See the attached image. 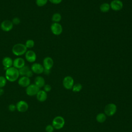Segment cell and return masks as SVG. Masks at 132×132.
<instances>
[{
	"label": "cell",
	"mask_w": 132,
	"mask_h": 132,
	"mask_svg": "<svg viewBox=\"0 0 132 132\" xmlns=\"http://www.w3.org/2000/svg\"><path fill=\"white\" fill-rule=\"evenodd\" d=\"M33 72H32V71L31 70V69L28 72V73H27V74H26V75L25 76H27V77H29V78H30V77H31L32 76V75H33Z\"/></svg>",
	"instance_id": "obj_32"
},
{
	"label": "cell",
	"mask_w": 132,
	"mask_h": 132,
	"mask_svg": "<svg viewBox=\"0 0 132 132\" xmlns=\"http://www.w3.org/2000/svg\"><path fill=\"white\" fill-rule=\"evenodd\" d=\"M43 88H44V91H45L46 92H50L51 89H52V87L50 85H48V84H45L44 87H43Z\"/></svg>",
	"instance_id": "obj_29"
},
{
	"label": "cell",
	"mask_w": 132,
	"mask_h": 132,
	"mask_svg": "<svg viewBox=\"0 0 132 132\" xmlns=\"http://www.w3.org/2000/svg\"><path fill=\"white\" fill-rule=\"evenodd\" d=\"M109 4L110 8L115 11H120L123 7V3L121 0H112Z\"/></svg>",
	"instance_id": "obj_8"
},
{
	"label": "cell",
	"mask_w": 132,
	"mask_h": 132,
	"mask_svg": "<svg viewBox=\"0 0 132 132\" xmlns=\"http://www.w3.org/2000/svg\"><path fill=\"white\" fill-rule=\"evenodd\" d=\"M62 19V16L59 13L56 12L53 14L52 16V21L53 23H59Z\"/></svg>",
	"instance_id": "obj_22"
},
{
	"label": "cell",
	"mask_w": 132,
	"mask_h": 132,
	"mask_svg": "<svg viewBox=\"0 0 132 132\" xmlns=\"http://www.w3.org/2000/svg\"><path fill=\"white\" fill-rule=\"evenodd\" d=\"M21 22V20L20 19V18H18V17H15L12 20V23L13 24H14V25H18L20 24Z\"/></svg>",
	"instance_id": "obj_28"
},
{
	"label": "cell",
	"mask_w": 132,
	"mask_h": 132,
	"mask_svg": "<svg viewBox=\"0 0 132 132\" xmlns=\"http://www.w3.org/2000/svg\"><path fill=\"white\" fill-rule=\"evenodd\" d=\"M50 72H51V70H47V69H44L43 73H44V74L46 75H48L50 73Z\"/></svg>",
	"instance_id": "obj_33"
},
{
	"label": "cell",
	"mask_w": 132,
	"mask_h": 132,
	"mask_svg": "<svg viewBox=\"0 0 132 132\" xmlns=\"http://www.w3.org/2000/svg\"><path fill=\"white\" fill-rule=\"evenodd\" d=\"M25 62L23 58L21 57H18L13 60V67L19 69L25 65Z\"/></svg>",
	"instance_id": "obj_15"
},
{
	"label": "cell",
	"mask_w": 132,
	"mask_h": 132,
	"mask_svg": "<svg viewBox=\"0 0 132 132\" xmlns=\"http://www.w3.org/2000/svg\"><path fill=\"white\" fill-rule=\"evenodd\" d=\"M74 84V81L73 77L71 76H67L64 77L62 81V85L64 88L68 90L72 89Z\"/></svg>",
	"instance_id": "obj_5"
},
{
	"label": "cell",
	"mask_w": 132,
	"mask_h": 132,
	"mask_svg": "<svg viewBox=\"0 0 132 132\" xmlns=\"http://www.w3.org/2000/svg\"><path fill=\"white\" fill-rule=\"evenodd\" d=\"M40 90V88L35 84H30L26 88V93L28 96H35L37 95Z\"/></svg>",
	"instance_id": "obj_7"
},
{
	"label": "cell",
	"mask_w": 132,
	"mask_h": 132,
	"mask_svg": "<svg viewBox=\"0 0 132 132\" xmlns=\"http://www.w3.org/2000/svg\"><path fill=\"white\" fill-rule=\"evenodd\" d=\"M54 65L53 59L50 57H46L43 61V66L45 69L51 70Z\"/></svg>",
	"instance_id": "obj_13"
},
{
	"label": "cell",
	"mask_w": 132,
	"mask_h": 132,
	"mask_svg": "<svg viewBox=\"0 0 132 132\" xmlns=\"http://www.w3.org/2000/svg\"><path fill=\"white\" fill-rule=\"evenodd\" d=\"M36 97L38 101L40 102H43L45 101L47 98V92L44 90H40L36 95Z\"/></svg>",
	"instance_id": "obj_17"
},
{
	"label": "cell",
	"mask_w": 132,
	"mask_h": 132,
	"mask_svg": "<svg viewBox=\"0 0 132 132\" xmlns=\"http://www.w3.org/2000/svg\"><path fill=\"white\" fill-rule=\"evenodd\" d=\"M82 88V86L81 84L79 83H77L76 84H74L72 89L73 92H78L81 90Z\"/></svg>",
	"instance_id": "obj_23"
},
{
	"label": "cell",
	"mask_w": 132,
	"mask_h": 132,
	"mask_svg": "<svg viewBox=\"0 0 132 132\" xmlns=\"http://www.w3.org/2000/svg\"><path fill=\"white\" fill-rule=\"evenodd\" d=\"M2 64L4 67L5 70L12 67L13 60L9 57H5L2 60Z\"/></svg>",
	"instance_id": "obj_16"
},
{
	"label": "cell",
	"mask_w": 132,
	"mask_h": 132,
	"mask_svg": "<svg viewBox=\"0 0 132 132\" xmlns=\"http://www.w3.org/2000/svg\"><path fill=\"white\" fill-rule=\"evenodd\" d=\"M28 104L25 101H20L16 104V110L20 112H25L28 109Z\"/></svg>",
	"instance_id": "obj_10"
},
{
	"label": "cell",
	"mask_w": 132,
	"mask_h": 132,
	"mask_svg": "<svg viewBox=\"0 0 132 132\" xmlns=\"http://www.w3.org/2000/svg\"><path fill=\"white\" fill-rule=\"evenodd\" d=\"M65 124V120L61 116H57L55 117L53 121L52 125L54 129H60L64 126Z\"/></svg>",
	"instance_id": "obj_3"
},
{
	"label": "cell",
	"mask_w": 132,
	"mask_h": 132,
	"mask_svg": "<svg viewBox=\"0 0 132 132\" xmlns=\"http://www.w3.org/2000/svg\"><path fill=\"white\" fill-rule=\"evenodd\" d=\"M54 130V127L52 125H51V124L47 125L45 127V131L46 132H53Z\"/></svg>",
	"instance_id": "obj_27"
},
{
	"label": "cell",
	"mask_w": 132,
	"mask_h": 132,
	"mask_svg": "<svg viewBox=\"0 0 132 132\" xmlns=\"http://www.w3.org/2000/svg\"><path fill=\"white\" fill-rule=\"evenodd\" d=\"M44 68L41 64L39 63H34L31 65V70L34 73L40 74L43 73Z\"/></svg>",
	"instance_id": "obj_11"
},
{
	"label": "cell",
	"mask_w": 132,
	"mask_h": 132,
	"mask_svg": "<svg viewBox=\"0 0 132 132\" xmlns=\"http://www.w3.org/2000/svg\"><path fill=\"white\" fill-rule=\"evenodd\" d=\"M7 79L5 77L3 76H0V88H3L5 86L7 83Z\"/></svg>",
	"instance_id": "obj_26"
},
{
	"label": "cell",
	"mask_w": 132,
	"mask_h": 132,
	"mask_svg": "<svg viewBox=\"0 0 132 132\" xmlns=\"http://www.w3.org/2000/svg\"><path fill=\"white\" fill-rule=\"evenodd\" d=\"M27 48L23 43H16L13 45L12 48V53L17 56H22L26 53Z\"/></svg>",
	"instance_id": "obj_2"
},
{
	"label": "cell",
	"mask_w": 132,
	"mask_h": 132,
	"mask_svg": "<svg viewBox=\"0 0 132 132\" xmlns=\"http://www.w3.org/2000/svg\"><path fill=\"white\" fill-rule=\"evenodd\" d=\"M26 60L29 62H34L37 59V55L36 53L32 50L27 51L25 54Z\"/></svg>",
	"instance_id": "obj_12"
},
{
	"label": "cell",
	"mask_w": 132,
	"mask_h": 132,
	"mask_svg": "<svg viewBox=\"0 0 132 132\" xmlns=\"http://www.w3.org/2000/svg\"><path fill=\"white\" fill-rule=\"evenodd\" d=\"M34 82H35L34 84H35L40 89L41 88L43 87L45 85V81L44 78L41 76H37L35 79Z\"/></svg>",
	"instance_id": "obj_18"
},
{
	"label": "cell",
	"mask_w": 132,
	"mask_h": 132,
	"mask_svg": "<svg viewBox=\"0 0 132 132\" xmlns=\"http://www.w3.org/2000/svg\"><path fill=\"white\" fill-rule=\"evenodd\" d=\"M117 110V107L116 104L113 103H109L107 104L104 109V113L106 116L111 117L113 116Z\"/></svg>",
	"instance_id": "obj_4"
},
{
	"label": "cell",
	"mask_w": 132,
	"mask_h": 132,
	"mask_svg": "<svg viewBox=\"0 0 132 132\" xmlns=\"http://www.w3.org/2000/svg\"><path fill=\"white\" fill-rule=\"evenodd\" d=\"M8 109L11 112H13L16 109V105H15L13 104H11L9 105L8 106Z\"/></svg>",
	"instance_id": "obj_30"
},
{
	"label": "cell",
	"mask_w": 132,
	"mask_h": 132,
	"mask_svg": "<svg viewBox=\"0 0 132 132\" xmlns=\"http://www.w3.org/2000/svg\"><path fill=\"white\" fill-rule=\"evenodd\" d=\"M30 69H29V68L27 66V65H24V67H23L22 68H20L19 69V74L20 75L22 76H26L27 73H28V72L30 70Z\"/></svg>",
	"instance_id": "obj_21"
},
{
	"label": "cell",
	"mask_w": 132,
	"mask_h": 132,
	"mask_svg": "<svg viewBox=\"0 0 132 132\" xmlns=\"http://www.w3.org/2000/svg\"><path fill=\"white\" fill-rule=\"evenodd\" d=\"M106 120V115L104 113H100L96 116V120L101 123H104Z\"/></svg>",
	"instance_id": "obj_20"
},
{
	"label": "cell",
	"mask_w": 132,
	"mask_h": 132,
	"mask_svg": "<svg viewBox=\"0 0 132 132\" xmlns=\"http://www.w3.org/2000/svg\"><path fill=\"white\" fill-rule=\"evenodd\" d=\"M110 9V4L108 3H102L100 6V10L101 12H104V13H106L107 12L109 11Z\"/></svg>",
	"instance_id": "obj_19"
},
{
	"label": "cell",
	"mask_w": 132,
	"mask_h": 132,
	"mask_svg": "<svg viewBox=\"0 0 132 132\" xmlns=\"http://www.w3.org/2000/svg\"><path fill=\"white\" fill-rule=\"evenodd\" d=\"M13 26V24H12V21L8 20H6L1 23V28L4 31L8 32L12 29Z\"/></svg>",
	"instance_id": "obj_9"
},
{
	"label": "cell",
	"mask_w": 132,
	"mask_h": 132,
	"mask_svg": "<svg viewBox=\"0 0 132 132\" xmlns=\"http://www.w3.org/2000/svg\"><path fill=\"white\" fill-rule=\"evenodd\" d=\"M51 30L54 35L59 36L62 32L63 28L59 23H53L51 25Z\"/></svg>",
	"instance_id": "obj_6"
},
{
	"label": "cell",
	"mask_w": 132,
	"mask_h": 132,
	"mask_svg": "<svg viewBox=\"0 0 132 132\" xmlns=\"http://www.w3.org/2000/svg\"><path fill=\"white\" fill-rule=\"evenodd\" d=\"M48 0H36V4L38 7H43L45 6Z\"/></svg>",
	"instance_id": "obj_25"
},
{
	"label": "cell",
	"mask_w": 132,
	"mask_h": 132,
	"mask_svg": "<svg viewBox=\"0 0 132 132\" xmlns=\"http://www.w3.org/2000/svg\"><path fill=\"white\" fill-rule=\"evenodd\" d=\"M4 93V90L3 88H0V96H2Z\"/></svg>",
	"instance_id": "obj_34"
},
{
	"label": "cell",
	"mask_w": 132,
	"mask_h": 132,
	"mask_svg": "<svg viewBox=\"0 0 132 132\" xmlns=\"http://www.w3.org/2000/svg\"><path fill=\"white\" fill-rule=\"evenodd\" d=\"M51 3L53 4H55V5H57V4H59L60 3H61L62 1V0H48Z\"/></svg>",
	"instance_id": "obj_31"
},
{
	"label": "cell",
	"mask_w": 132,
	"mask_h": 132,
	"mask_svg": "<svg viewBox=\"0 0 132 132\" xmlns=\"http://www.w3.org/2000/svg\"><path fill=\"white\" fill-rule=\"evenodd\" d=\"M19 76V70L13 67H11L6 70L5 77L9 81L14 82L16 81Z\"/></svg>",
	"instance_id": "obj_1"
},
{
	"label": "cell",
	"mask_w": 132,
	"mask_h": 132,
	"mask_svg": "<svg viewBox=\"0 0 132 132\" xmlns=\"http://www.w3.org/2000/svg\"><path fill=\"white\" fill-rule=\"evenodd\" d=\"M25 45L27 48H31L35 45V42L33 40L28 39L26 41Z\"/></svg>",
	"instance_id": "obj_24"
},
{
	"label": "cell",
	"mask_w": 132,
	"mask_h": 132,
	"mask_svg": "<svg viewBox=\"0 0 132 132\" xmlns=\"http://www.w3.org/2000/svg\"><path fill=\"white\" fill-rule=\"evenodd\" d=\"M18 84L22 87L26 88L30 84V79L27 76H22L18 80Z\"/></svg>",
	"instance_id": "obj_14"
}]
</instances>
